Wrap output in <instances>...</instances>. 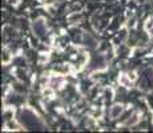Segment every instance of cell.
I'll use <instances>...</instances> for the list:
<instances>
[{
	"mask_svg": "<svg viewBox=\"0 0 153 133\" xmlns=\"http://www.w3.org/2000/svg\"><path fill=\"white\" fill-rule=\"evenodd\" d=\"M63 84H64L63 77L57 75V76H53V77H51V80H49V82H48V87H51L53 91H56V89H60Z\"/></svg>",
	"mask_w": 153,
	"mask_h": 133,
	"instance_id": "5",
	"label": "cell"
},
{
	"mask_svg": "<svg viewBox=\"0 0 153 133\" xmlns=\"http://www.w3.org/2000/svg\"><path fill=\"white\" fill-rule=\"evenodd\" d=\"M83 44L87 48H91V49H93V48H96L97 47V41H96V39L92 36V35H89V33H83Z\"/></svg>",
	"mask_w": 153,
	"mask_h": 133,
	"instance_id": "4",
	"label": "cell"
},
{
	"mask_svg": "<svg viewBox=\"0 0 153 133\" xmlns=\"http://www.w3.org/2000/svg\"><path fill=\"white\" fill-rule=\"evenodd\" d=\"M68 19H69V22H76V20H80L81 19V15L76 12V13H73L72 16H69Z\"/></svg>",
	"mask_w": 153,
	"mask_h": 133,
	"instance_id": "8",
	"label": "cell"
},
{
	"mask_svg": "<svg viewBox=\"0 0 153 133\" xmlns=\"http://www.w3.org/2000/svg\"><path fill=\"white\" fill-rule=\"evenodd\" d=\"M32 29H33V33L36 37H39V39H43V37H45L47 35V25H45V22L42 19L39 20H35L33 24H32Z\"/></svg>",
	"mask_w": 153,
	"mask_h": 133,
	"instance_id": "2",
	"label": "cell"
},
{
	"mask_svg": "<svg viewBox=\"0 0 153 133\" xmlns=\"http://www.w3.org/2000/svg\"><path fill=\"white\" fill-rule=\"evenodd\" d=\"M10 60H11V55L7 51H5L4 52V59H3V63H8Z\"/></svg>",
	"mask_w": 153,
	"mask_h": 133,
	"instance_id": "9",
	"label": "cell"
},
{
	"mask_svg": "<svg viewBox=\"0 0 153 133\" xmlns=\"http://www.w3.org/2000/svg\"><path fill=\"white\" fill-rule=\"evenodd\" d=\"M101 116H102V109L101 108H96L95 111H93V113H92V117L93 119H100Z\"/></svg>",
	"mask_w": 153,
	"mask_h": 133,
	"instance_id": "7",
	"label": "cell"
},
{
	"mask_svg": "<svg viewBox=\"0 0 153 133\" xmlns=\"http://www.w3.org/2000/svg\"><path fill=\"white\" fill-rule=\"evenodd\" d=\"M123 113H124V105L123 104L116 103V104H113L111 106V111H109L111 119H117V117H120Z\"/></svg>",
	"mask_w": 153,
	"mask_h": 133,
	"instance_id": "3",
	"label": "cell"
},
{
	"mask_svg": "<svg viewBox=\"0 0 153 133\" xmlns=\"http://www.w3.org/2000/svg\"><path fill=\"white\" fill-rule=\"evenodd\" d=\"M139 121H140V114L139 113H133L132 116L128 117V120L125 121V125L126 126H133V125H136Z\"/></svg>",
	"mask_w": 153,
	"mask_h": 133,
	"instance_id": "6",
	"label": "cell"
},
{
	"mask_svg": "<svg viewBox=\"0 0 153 133\" xmlns=\"http://www.w3.org/2000/svg\"><path fill=\"white\" fill-rule=\"evenodd\" d=\"M107 64H108L107 56L100 53V55H96L91 59V61L88 63V68L91 71H104L107 68Z\"/></svg>",
	"mask_w": 153,
	"mask_h": 133,
	"instance_id": "1",
	"label": "cell"
}]
</instances>
